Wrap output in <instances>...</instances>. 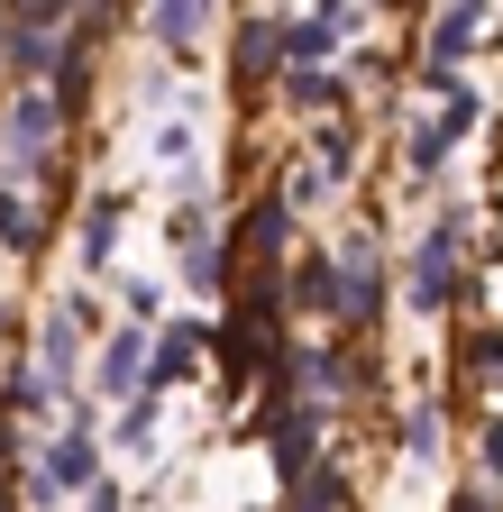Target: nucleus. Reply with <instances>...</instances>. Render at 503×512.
I'll return each mask as SVG.
<instances>
[{"mask_svg": "<svg viewBox=\"0 0 503 512\" xmlns=\"http://www.w3.org/2000/svg\"><path fill=\"white\" fill-rule=\"evenodd\" d=\"M147 375V339L138 330H119L110 348H101V366H92V384H101V394H129V384Z\"/></svg>", "mask_w": 503, "mask_h": 512, "instance_id": "nucleus-6", "label": "nucleus"}, {"mask_svg": "<svg viewBox=\"0 0 503 512\" xmlns=\"http://www.w3.org/2000/svg\"><path fill=\"white\" fill-rule=\"evenodd\" d=\"M293 494H302L293 512H339V503H348V476H339V467H311V476H302Z\"/></svg>", "mask_w": 503, "mask_h": 512, "instance_id": "nucleus-10", "label": "nucleus"}, {"mask_svg": "<svg viewBox=\"0 0 503 512\" xmlns=\"http://www.w3.org/2000/svg\"><path fill=\"white\" fill-rule=\"evenodd\" d=\"M55 119H65V110H55L46 92H28V101L10 110V128H0V138H10V156H19V165H28L37 147H55Z\"/></svg>", "mask_w": 503, "mask_h": 512, "instance_id": "nucleus-4", "label": "nucleus"}, {"mask_svg": "<svg viewBox=\"0 0 503 512\" xmlns=\"http://www.w3.org/2000/svg\"><path fill=\"white\" fill-rule=\"evenodd\" d=\"M293 302H302V311H339V266H321V256L293 266Z\"/></svg>", "mask_w": 503, "mask_h": 512, "instance_id": "nucleus-9", "label": "nucleus"}, {"mask_svg": "<svg viewBox=\"0 0 503 512\" xmlns=\"http://www.w3.org/2000/svg\"><path fill=\"white\" fill-rule=\"evenodd\" d=\"M46 494H74V485H92V439L83 430H65V439H55L46 448V476H37Z\"/></svg>", "mask_w": 503, "mask_h": 512, "instance_id": "nucleus-5", "label": "nucleus"}, {"mask_svg": "<svg viewBox=\"0 0 503 512\" xmlns=\"http://www.w3.org/2000/svg\"><path fill=\"white\" fill-rule=\"evenodd\" d=\"M476 28H485L476 10H439V19H430V64H439V74H449V64L476 46Z\"/></svg>", "mask_w": 503, "mask_h": 512, "instance_id": "nucleus-7", "label": "nucleus"}, {"mask_svg": "<svg viewBox=\"0 0 503 512\" xmlns=\"http://www.w3.org/2000/svg\"><path fill=\"white\" fill-rule=\"evenodd\" d=\"M375 302H385L375 266H366V256H348V266H339V320H375Z\"/></svg>", "mask_w": 503, "mask_h": 512, "instance_id": "nucleus-8", "label": "nucleus"}, {"mask_svg": "<svg viewBox=\"0 0 503 512\" xmlns=\"http://www.w3.org/2000/svg\"><path fill=\"white\" fill-rule=\"evenodd\" d=\"M193 28H202V10H156V37H165V46H183Z\"/></svg>", "mask_w": 503, "mask_h": 512, "instance_id": "nucleus-15", "label": "nucleus"}, {"mask_svg": "<svg viewBox=\"0 0 503 512\" xmlns=\"http://www.w3.org/2000/svg\"><path fill=\"white\" fill-rule=\"evenodd\" d=\"M0 247H37V211L19 192H0Z\"/></svg>", "mask_w": 503, "mask_h": 512, "instance_id": "nucleus-13", "label": "nucleus"}, {"mask_svg": "<svg viewBox=\"0 0 503 512\" xmlns=\"http://www.w3.org/2000/svg\"><path fill=\"white\" fill-rule=\"evenodd\" d=\"M0 339H10V320H0Z\"/></svg>", "mask_w": 503, "mask_h": 512, "instance_id": "nucleus-20", "label": "nucleus"}, {"mask_svg": "<svg viewBox=\"0 0 503 512\" xmlns=\"http://www.w3.org/2000/svg\"><path fill=\"white\" fill-rule=\"evenodd\" d=\"M92 512H119V485H101V494H92Z\"/></svg>", "mask_w": 503, "mask_h": 512, "instance_id": "nucleus-19", "label": "nucleus"}, {"mask_svg": "<svg viewBox=\"0 0 503 512\" xmlns=\"http://www.w3.org/2000/svg\"><path fill=\"white\" fill-rule=\"evenodd\" d=\"M485 467L503 476V421H485Z\"/></svg>", "mask_w": 503, "mask_h": 512, "instance_id": "nucleus-18", "label": "nucleus"}, {"mask_svg": "<svg viewBox=\"0 0 503 512\" xmlns=\"http://www.w3.org/2000/svg\"><path fill=\"white\" fill-rule=\"evenodd\" d=\"M293 101H302V110H330V101H348V92H339V74L321 64V74H293Z\"/></svg>", "mask_w": 503, "mask_h": 512, "instance_id": "nucleus-14", "label": "nucleus"}, {"mask_svg": "<svg viewBox=\"0 0 503 512\" xmlns=\"http://www.w3.org/2000/svg\"><path fill=\"white\" fill-rule=\"evenodd\" d=\"M202 348H211V330H202V320H174V330L156 339V357H147V375H156V384L193 375V366H202Z\"/></svg>", "mask_w": 503, "mask_h": 512, "instance_id": "nucleus-3", "label": "nucleus"}, {"mask_svg": "<svg viewBox=\"0 0 503 512\" xmlns=\"http://www.w3.org/2000/svg\"><path fill=\"white\" fill-rule=\"evenodd\" d=\"M449 293H458V220H439L412 247V311H439Z\"/></svg>", "mask_w": 503, "mask_h": 512, "instance_id": "nucleus-1", "label": "nucleus"}, {"mask_svg": "<svg viewBox=\"0 0 503 512\" xmlns=\"http://www.w3.org/2000/svg\"><path fill=\"white\" fill-rule=\"evenodd\" d=\"M311 147H321V174H348L357 165V128L348 119H321V138H311Z\"/></svg>", "mask_w": 503, "mask_h": 512, "instance_id": "nucleus-12", "label": "nucleus"}, {"mask_svg": "<svg viewBox=\"0 0 503 512\" xmlns=\"http://www.w3.org/2000/svg\"><path fill=\"white\" fill-rule=\"evenodd\" d=\"M449 512H503V494H485V485H476V494H458Z\"/></svg>", "mask_w": 503, "mask_h": 512, "instance_id": "nucleus-17", "label": "nucleus"}, {"mask_svg": "<svg viewBox=\"0 0 503 512\" xmlns=\"http://www.w3.org/2000/svg\"><path fill=\"white\" fill-rule=\"evenodd\" d=\"M403 439H412V458H439V421H430V412H412V430H403Z\"/></svg>", "mask_w": 503, "mask_h": 512, "instance_id": "nucleus-16", "label": "nucleus"}, {"mask_svg": "<svg viewBox=\"0 0 503 512\" xmlns=\"http://www.w3.org/2000/svg\"><path fill=\"white\" fill-rule=\"evenodd\" d=\"M110 238H119V202L101 192V202H92V220H83V266H110Z\"/></svg>", "mask_w": 503, "mask_h": 512, "instance_id": "nucleus-11", "label": "nucleus"}, {"mask_svg": "<svg viewBox=\"0 0 503 512\" xmlns=\"http://www.w3.org/2000/svg\"><path fill=\"white\" fill-rule=\"evenodd\" d=\"M311 458H321V412H311V403L275 412V467L302 485V476H311Z\"/></svg>", "mask_w": 503, "mask_h": 512, "instance_id": "nucleus-2", "label": "nucleus"}]
</instances>
